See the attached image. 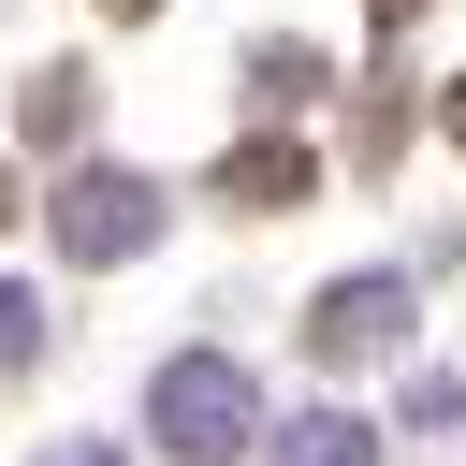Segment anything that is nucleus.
Listing matches in <instances>:
<instances>
[{"mask_svg": "<svg viewBox=\"0 0 466 466\" xmlns=\"http://www.w3.org/2000/svg\"><path fill=\"white\" fill-rule=\"evenodd\" d=\"M146 408H160V437H175V451H233V437H248V379H233V364H204V350H189V364H160V393H146Z\"/></svg>", "mask_w": 466, "mask_h": 466, "instance_id": "nucleus-1", "label": "nucleus"}, {"mask_svg": "<svg viewBox=\"0 0 466 466\" xmlns=\"http://www.w3.org/2000/svg\"><path fill=\"white\" fill-rule=\"evenodd\" d=\"M73 248H87V262L146 248V189H131V175H87V189H73Z\"/></svg>", "mask_w": 466, "mask_h": 466, "instance_id": "nucleus-2", "label": "nucleus"}, {"mask_svg": "<svg viewBox=\"0 0 466 466\" xmlns=\"http://www.w3.org/2000/svg\"><path fill=\"white\" fill-rule=\"evenodd\" d=\"M291 466H364V422H306V437H291Z\"/></svg>", "mask_w": 466, "mask_h": 466, "instance_id": "nucleus-3", "label": "nucleus"}, {"mask_svg": "<svg viewBox=\"0 0 466 466\" xmlns=\"http://www.w3.org/2000/svg\"><path fill=\"white\" fill-rule=\"evenodd\" d=\"M73 466H102V451H73Z\"/></svg>", "mask_w": 466, "mask_h": 466, "instance_id": "nucleus-4", "label": "nucleus"}]
</instances>
